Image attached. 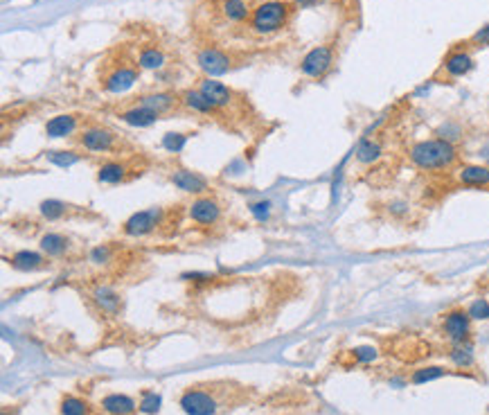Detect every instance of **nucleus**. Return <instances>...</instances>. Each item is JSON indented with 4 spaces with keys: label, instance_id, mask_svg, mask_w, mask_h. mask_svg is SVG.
Returning a JSON list of instances; mask_svg holds the SVG:
<instances>
[{
    "label": "nucleus",
    "instance_id": "c85d7f7f",
    "mask_svg": "<svg viewBox=\"0 0 489 415\" xmlns=\"http://www.w3.org/2000/svg\"><path fill=\"white\" fill-rule=\"evenodd\" d=\"M138 63H140V68L156 70V68L162 66V63H165V54H162L160 50H156V47H146V50H142L140 56H138Z\"/></svg>",
    "mask_w": 489,
    "mask_h": 415
},
{
    "label": "nucleus",
    "instance_id": "cd10ccee",
    "mask_svg": "<svg viewBox=\"0 0 489 415\" xmlns=\"http://www.w3.org/2000/svg\"><path fill=\"white\" fill-rule=\"evenodd\" d=\"M449 357L458 368H471V365H474V350L467 343H455Z\"/></svg>",
    "mask_w": 489,
    "mask_h": 415
},
{
    "label": "nucleus",
    "instance_id": "9b49d317",
    "mask_svg": "<svg viewBox=\"0 0 489 415\" xmlns=\"http://www.w3.org/2000/svg\"><path fill=\"white\" fill-rule=\"evenodd\" d=\"M199 91L208 97V100L215 104V107L221 111V109H228V107H232V102H235V95L232 91L228 88L226 84H221V81H215V79H203L201 81V88Z\"/></svg>",
    "mask_w": 489,
    "mask_h": 415
},
{
    "label": "nucleus",
    "instance_id": "412c9836",
    "mask_svg": "<svg viewBox=\"0 0 489 415\" xmlns=\"http://www.w3.org/2000/svg\"><path fill=\"white\" fill-rule=\"evenodd\" d=\"M474 68V59H471L469 52H451L444 59V70L449 72L451 77H462Z\"/></svg>",
    "mask_w": 489,
    "mask_h": 415
},
{
    "label": "nucleus",
    "instance_id": "f257e3e1",
    "mask_svg": "<svg viewBox=\"0 0 489 415\" xmlns=\"http://www.w3.org/2000/svg\"><path fill=\"white\" fill-rule=\"evenodd\" d=\"M409 158L415 167L424 169V172H437V169H449L458 162V149L444 138H428V140L413 145L409 149Z\"/></svg>",
    "mask_w": 489,
    "mask_h": 415
},
{
    "label": "nucleus",
    "instance_id": "a878e982",
    "mask_svg": "<svg viewBox=\"0 0 489 415\" xmlns=\"http://www.w3.org/2000/svg\"><path fill=\"white\" fill-rule=\"evenodd\" d=\"M444 375H449V370L442 368V365H424V368H417V370L413 372L411 381H413L415 386H420V384H428V381L439 379V377H444Z\"/></svg>",
    "mask_w": 489,
    "mask_h": 415
},
{
    "label": "nucleus",
    "instance_id": "c9c22d12",
    "mask_svg": "<svg viewBox=\"0 0 489 415\" xmlns=\"http://www.w3.org/2000/svg\"><path fill=\"white\" fill-rule=\"evenodd\" d=\"M352 354H354V359L361 361V363H370L379 357L377 348H372V345H358V348L352 350Z\"/></svg>",
    "mask_w": 489,
    "mask_h": 415
},
{
    "label": "nucleus",
    "instance_id": "393cba45",
    "mask_svg": "<svg viewBox=\"0 0 489 415\" xmlns=\"http://www.w3.org/2000/svg\"><path fill=\"white\" fill-rule=\"evenodd\" d=\"M93 298H95V303L104 309V312H118L120 296H118L113 289H109V287H97V289L93 291Z\"/></svg>",
    "mask_w": 489,
    "mask_h": 415
},
{
    "label": "nucleus",
    "instance_id": "20e7f679",
    "mask_svg": "<svg viewBox=\"0 0 489 415\" xmlns=\"http://www.w3.org/2000/svg\"><path fill=\"white\" fill-rule=\"evenodd\" d=\"M75 142L79 145L84 151H93V153H102V151H113L118 145V136L109 131L106 127H86L75 136Z\"/></svg>",
    "mask_w": 489,
    "mask_h": 415
},
{
    "label": "nucleus",
    "instance_id": "bb28decb",
    "mask_svg": "<svg viewBox=\"0 0 489 415\" xmlns=\"http://www.w3.org/2000/svg\"><path fill=\"white\" fill-rule=\"evenodd\" d=\"M61 415H91V406L81 397L68 395L61 400Z\"/></svg>",
    "mask_w": 489,
    "mask_h": 415
},
{
    "label": "nucleus",
    "instance_id": "4c0bfd02",
    "mask_svg": "<svg viewBox=\"0 0 489 415\" xmlns=\"http://www.w3.org/2000/svg\"><path fill=\"white\" fill-rule=\"evenodd\" d=\"M471 43H476V45H489V25L480 28L476 34L471 36Z\"/></svg>",
    "mask_w": 489,
    "mask_h": 415
},
{
    "label": "nucleus",
    "instance_id": "7ed1b4c3",
    "mask_svg": "<svg viewBox=\"0 0 489 415\" xmlns=\"http://www.w3.org/2000/svg\"><path fill=\"white\" fill-rule=\"evenodd\" d=\"M181 409L187 415H217L221 402L217 400V395L212 390L203 388H187L181 395Z\"/></svg>",
    "mask_w": 489,
    "mask_h": 415
},
{
    "label": "nucleus",
    "instance_id": "ddd939ff",
    "mask_svg": "<svg viewBox=\"0 0 489 415\" xmlns=\"http://www.w3.org/2000/svg\"><path fill=\"white\" fill-rule=\"evenodd\" d=\"M79 118L68 116V113H61V116H54L45 122V136L52 138V140H59V138H72V134H77L79 129Z\"/></svg>",
    "mask_w": 489,
    "mask_h": 415
},
{
    "label": "nucleus",
    "instance_id": "b1692460",
    "mask_svg": "<svg viewBox=\"0 0 489 415\" xmlns=\"http://www.w3.org/2000/svg\"><path fill=\"white\" fill-rule=\"evenodd\" d=\"M39 213L45 222H59V219H63L70 213V206L59 199H47V201H41Z\"/></svg>",
    "mask_w": 489,
    "mask_h": 415
},
{
    "label": "nucleus",
    "instance_id": "39448f33",
    "mask_svg": "<svg viewBox=\"0 0 489 415\" xmlns=\"http://www.w3.org/2000/svg\"><path fill=\"white\" fill-rule=\"evenodd\" d=\"M162 217H165V210L162 208H149L140 210V213H133L127 219L122 231L129 237H144V235H151L158 226H162Z\"/></svg>",
    "mask_w": 489,
    "mask_h": 415
},
{
    "label": "nucleus",
    "instance_id": "5701e85b",
    "mask_svg": "<svg viewBox=\"0 0 489 415\" xmlns=\"http://www.w3.org/2000/svg\"><path fill=\"white\" fill-rule=\"evenodd\" d=\"M381 153H384V145L379 140H372V138H365L356 147V160L361 162V165H372V162H377L381 158Z\"/></svg>",
    "mask_w": 489,
    "mask_h": 415
},
{
    "label": "nucleus",
    "instance_id": "0eeeda50",
    "mask_svg": "<svg viewBox=\"0 0 489 415\" xmlns=\"http://www.w3.org/2000/svg\"><path fill=\"white\" fill-rule=\"evenodd\" d=\"M187 215H190L192 222L199 226H215V224H219V219H221V203H219L215 197L201 194V197H197L190 203Z\"/></svg>",
    "mask_w": 489,
    "mask_h": 415
},
{
    "label": "nucleus",
    "instance_id": "72a5a7b5",
    "mask_svg": "<svg viewBox=\"0 0 489 415\" xmlns=\"http://www.w3.org/2000/svg\"><path fill=\"white\" fill-rule=\"evenodd\" d=\"M113 259V248L109 246V244H102V246H95L91 251V262L95 266H104V264H109Z\"/></svg>",
    "mask_w": 489,
    "mask_h": 415
},
{
    "label": "nucleus",
    "instance_id": "f03ea898",
    "mask_svg": "<svg viewBox=\"0 0 489 415\" xmlns=\"http://www.w3.org/2000/svg\"><path fill=\"white\" fill-rule=\"evenodd\" d=\"M291 7L287 3H280V0H271V3L259 5L255 14H252L250 25L257 34H273L280 28H284V23L289 19Z\"/></svg>",
    "mask_w": 489,
    "mask_h": 415
},
{
    "label": "nucleus",
    "instance_id": "9d476101",
    "mask_svg": "<svg viewBox=\"0 0 489 415\" xmlns=\"http://www.w3.org/2000/svg\"><path fill=\"white\" fill-rule=\"evenodd\" d=\"M10 266L16 271H43L50 268V257L36 251H16L10 257Z\"/></svg>",
    "mask_w": 489,
    "mask_h": 415
},
{
    "label": "nucleus",
    "instance_id": "473e14b6",
    "mask_svg": "<svg viewBox=\"0 0 489 415\" xmlns=\"http://www.w3.org/2000/svg\"><path fill=\"white\" fill-rule=\"evenodd\" d=\"M467 314L471 316V321H489V300L478 298L469 305Z\"/></svg>",
    "mask_w": 489,
    "mask_h": 415
},
{
    "label": "nucleus",
    "instance_id": "6ab92c4d",
    "mask_svg": "<svg viewBox=\"0 0 489 415\" xmlns=\"http://www.w3.org/2000/svg\"><path fill=\"white\" fill-rule=\"evenodd\" d=\"M458 183L467 188H489V167L464 165L458 169Z\"/></svg>",
    "mask_w": 489,
    "mask_h": 415
},
{
    "label": "nucleus",
    "instance_id": "c756f323",
    "mask_svg": "<svg viewBox=\"0 0 489 415\" xmlns=\"http://www.w3.org/2000/svg\"><path fill=\"white\" fill-rule=\"evenodd\" d=\"M47 160L54 162V165H59V167H70V165H75V162L81 160V153L75 151V149H70V151H47Z\"/></svg>",
    "mask_w": 489,
    "mask_h": 415
},
{
    "label": "nucleus",
    "instance_id": "7c9ffc66",
    "mask_svg": "<svg viewBox=\"0 0 489 415\" xmlns=\"http://www.w3.org/2000/svg\"><path fill=\"white\" fill-rule=\"evenodd\" d=\"M160 404H162L160 395L153 393V390H146V393H142L140 404H138V411L144 415H156L160 411Z\"/></svg>",
    "mask_w": 489,
    "mask_h": 415
},
{
    "label": "nucleus",
    "instance_id": "f704fd0d",
    "mask_svg": "<svg viewBox=\"0 0 489 415\" xmlns=\"http://www.w3.org/2000/svg\"><path fill=\"white\" fill-rule=\"evenodd\" d=\"M185 142H187L185 134H165V138H162V147H165L167 151H172V153L181 151L185 147Z\"/></svg>",
    "mask_w": 489,
    "mask_h": 415
},
{
    "label": "nucleus",
    "instance_id": "f8f14e48",
    "mask_svg": "<svg viewBox=\"0 0 489 415\" xmlns=\"http://www.w3.org/2000/svg\"><path fill=\"white\" fill-rule=\"evenodd\" d=\"M197 63L201 66V70L208 72V75H224V72H228V68H230L228 54L217 50V47H206V50H201L197 56Z\"/></svg>",
    "mask_w": 489,
    "mask_h": 415
},
{
    "label": "nucleus",
    "instance_id": "423d86ee",
    "mask_svg": "<svg viewBox=\"0 0 489 415\" xmlns=\"http://www.w3.org/2000/svg\"><path fill=\"white\" fill-rule=\"evenodd\" d=\"M442 332L451 343H467V337L471 334V316L467 309H451L442 319Z\"/></svg>",
    "mask_w": 489,
    "mask_h": 415
},
{
    "label": "nucleus",
    "instance_id": "f3484780",
    "mask_svg": "<svg viewBox=\"0 0 489 415\" xmlns=\"http://www.w3.org/2000/svg\"><path fill=\"white\" fill-rule=\"evenodd\" d=\"M158 118H160V113H156L153 109H146V107H142V104H138V107L120 113V120L124 122V125L138 127V129L151 127L153 122H158Z\"/></svg>",
    "mask_w": 489,
    "mask_h": 415
},
{
    "label": "nucleus",
    "instance_id": "a211bd4d",
    "mask_svg": "<svg viewBox=\"0 0 489 415\" xmlns=\"http://www.w3.org/2000/svg\"><path fill=\"white\" fill-rule=\"evenodd\" d=\"M100 406H102V411L109 415H133L138 409L131 397L122 395V393H111V395L102 397Z\"/></svg>",
    "mask_w": 489,
    "mask_h": 415
},
{
    "label": "nucleus",
    "instance_id": "aec40b11",
    "mask_svg": "<svg viewBox=\"0 0 489 415\" xmlns=\"http://www.w3.org/2000/svg\"><path fill=\"white\" fill-rule=\"evenodd\" d=\"M181 102L183 107H187L194 113H201V116H215V113H219V109L201 91H185L181 95Z\"/></svg>",
    "mask_w": 489,
    "mask_h": 415
},
{
    "label": "nucleus",
    "instance_id": "2eb2a0df",
    "mask_svg": "<svg viewBox=\"0 0 489 415\" xmlns=\"http://www.w3.org/2000/svg\"><path fill=\"white\" fill-rule=\"evenodd\" d=\"M129 178V165L122 160H106L97 169V181L104 185H118Z\"/></svg>",
    "mask_w": 489,
    "mask_h": 415
},
{
    "label": "nucleus",
    "instance_id": "6e6552de",
    "mask_svg": "<svg viewBox=\"0 0 489 415\" xmlns=\"http://www.w3.org/2000/svg\"><path fill=\"white\" fill-rule=\"evenodd\" d=\"M332 63H334V50L332 47L329 45H318L303 56V61H300V70H303L307 77H323L325 72L332 68Z\"/></svg>",
    "mask_w": 489,
    "mask_h": 415
},
{
    "label": "nucleus",
    "instance_id": "1a4fd4ad",
    "mask_svg": "<svg viewBox=\"0 0 489 415\" xmlns=\"http://www.w3.org/2000/svg\"><path fill=\"white\" fill-rule=\"evenodd\" d=\"M169 181H172L178 190H183L187 194H206L210 190V183L206 176H201L199 172H192V169H185V167H176L172 169V174H169Z\"/></svg>",
    "mask_w": 489,
    "mask_h": 415
},
{
    "label": "nucleus",
    "instance_id": "4468645a",
    "mask_svg": "<svg viewBox=\"0 0 489 415\" xmlns=\"http://www.w3.org/2000/svg\"><path fill=\"white\" fill-rule=\"evenodd\" d=\"M39 248H41V253H45L47 257H63L72 248V244L66 235H61V233H45V235H41Z\"/></svg>",
    "mask_w": 489,
    "mask_h": 415
},
{
    "label": "nucleus",
    "instance_id": "e433bc0d",
    "mask_svg": "<svg viewBox=\"0 0 489 415\" xmlns=\"http://www.w3.org/2000/svg\"><path fill=\"white\" fill-rule=\"evenodd\" d=\"M268 210H271V203L268 201H259V203H252L250 206V213L255 215L259 222H264V219L268 217Z\"/></svg>",
    "mask_w": 489,
    "mask_h": 415
},
{
    "label": "nucleus",
    "instance_id": "dca6fc26",
    "mask_svg": "<svg viewBox=\"0 0 489 415\" xmlns=\"http://www.w3.org/2000/svg\"><path fill=\"white\" fill-rule=\"evenodd\" d=\"M138 81V70L133 68H120V70H113L109 77L104 81V88L113 95H120L129 91L133 84Z\"/></svg>",
    "mask_w": 489,
    "mask_h": 415
},
{
    "label": "nucleus",
    "instance_id": "2f4dec72",
    "mask_svg": "<svg viewBox=\"0 0 489 415\" xmlns=\"http://www.w3.org/2000/svg\"><path fill=\"white\" fill-rule=\"evenodd\" d=\"M224 14H226V19H230V21H243L248 16V7L243 0H226Z\"/></svg>",
    "mask_w": 489,
    "mask_h": 415
},
{
    "label": "nucleus",
    "instance_id": "58836bf2",
    "mask_svg": "<svg viewBox=\"0 0 489 415\" xmlns=\"http://www.w3.org/2000/svg\"><path fill=\"white\" fill-rule=\"evenodd\" d=\"M388 208H390V213L393 215H406L409 213V203H404V201H393Z\"/></svg>",
    "mask_w": 489,
    "mask_h": 415
},
{
    "label": "nucleus",
    "instance_id": "ea45409f",
    "mask_svg": "<svg viewBox=\"0 0 489 415\" xmlns=\"http://www.w3.org/2000/svg\"><path fill=\"white\" fill-rule=\"evenodd\" d=\"M300 5H309V3H314V0H298Z\"/></svg>",
    "mask_w": 489,
    "mask_h": 415
},
{
    "label": "nucleus",
    "instance_id": "4be33fe9",
    "mask_svg": "<svg viewBox=\"0 0 489 415\" xmlns=\"http://www.w3.org/2000/svg\"><path fill=\"white\" fill-rule=\"evenodd\" d=\"M138 104H142L146 109H153L162 116V113L172 111L176 107V97L172 93H151V95H142Z\"/></svg>",
    "mask_w": 489,
    "mask_h": 415
}]
</instances>
